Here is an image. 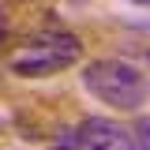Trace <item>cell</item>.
<instances>
[{"label": "cell", "instance_id": "obj_5", "mask_svg": "<svg viewBox=\"0 0 150 150\" xmlns=\"http://www.w3.org/2000/svg\"><path fill=\"white\" fill-rule=\"evenodd\" d=\"M0 38H4V11H0Z\"/></svg>", "mask_w": 150, "mask_h": 150}, {"label": "cell", "instance_id": "obj_6", "mask_svg": "<svg viewBox=\"0 0 150 150\" xmlns=\"http://www.w3.org/2000/svg\"><path fill=\"white\" fill-rule=\"evenodd\" d=\"M131 4H150V0H131Z\"/></svg>", "mask_w": 150, "mask_h": 150}, {"label": "cell", "instance_id": "obj_3", "mask_svg": "<svg viewBox=\"0 0 150 150\" xmlns=\"http://www.w3.org/2000/svg\"><path fill=\"white\" fill-rule=\"evenodd\" d=\"M71 139L79 150H139L131 128L116 124V120H105V116H86L71 131Z\"/></svg>", "mask_w": 150, "mask_h": 150}, {"label": "cell", "instance_id": "obj_7", "mask_svg": "<svg viewBox=\"0 0 150 150\" xmlns=\"http://www.w3.org/2000/svg\"><path fill=\"white\" fill-rule=\"evenodd\" d=\"M56 150H64V146H56Z\"/></svg>", "mask_w": 150, "mask_h": 150}, {"label": "cell", "instance_id": "obj_2", "mask_svg": "<svg viewBox=\"0 0 150 150\" xmlns=\"http://www.w3.org/2000/svg\"><path fill=\"white\" fill-rule=\"evenodd\" d=\"M79 56H83V41H79L75 34L45 30V34L26 38L15 53L8 56V68H11L15 75H26V79H41V75L68 71Z\"/></svg>", "mask_w": 150, "mask_h": 150}, {"label": "cell", "instance_id": "obj_1", "mask_svg": "<svg viewBox=\"0 0 150 150\" xmlns=\"http://www.w3.org/2000/svg\"><path fill=\"white\" fill-rule=\"evenodd\" d=\"M83 86L98 98V101H105L112 109L120 112H135L143 101H146V75L139 71V68H131L124 60H90L86 68H83Z\"/></svg>", "mask_w": 150, "mask_h": 150}, {"label": "cell", "instance_id": "obj_4", "mask_svg": "<svg viewBox=\"0 0 150 150\" xmlns=\"http://www.w3.org/2000/svg\"><path fill=\"white\" fill-rule=\"evenodd\" d=\"M131 135H135L139 150H150V116H139V120H135V128H131Z\"/></svg>", "mask_w": 150, "mask_h": 150}]
</instances>
